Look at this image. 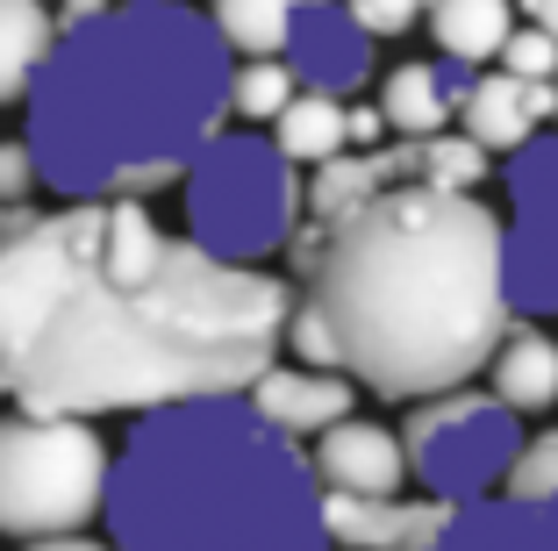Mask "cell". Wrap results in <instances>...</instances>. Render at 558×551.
<instances>
[{
    "label": "cell",
    "mask_w": 558,
    "mask_h": 551,
    "mask_svg": "<svg viewBox=\"0 0 558 551\" xmlns=\"http://www.w3.org/2000/svg\"><path fill=\"white\" fill-rule=\"evenodd\" d=\"M287 309V279L172 237L144 201H65L0 243V394L86 422L244 394Z\"/></svg>",
    "instance_id": "cell-1"
},
{
    "label": "cell",
    "mask_w": 558,
    "mask_h": 551,
    "mask_svg": "<svg viewBox=\"0 0 558 551\" xmlns=\"http://www.w3.org/2000/svg\"><path fill=\"white\" fill-rule=\"evenodd\" d=\"M287 259L337 344V373L387 402L465 387L515 323L501 301V215L473 194L395 187L294 229Z\"/></svg>",
    "instance_id": "cell-2"
},
{
    "label": "cell",
    "mask_w": 558,
    "mask_h": 551,
    "mask_svg": "<svg viewBox=\"0 0 558 551\" xmlns=\"http://www.w3.org/2000/svg\"><path fill=\"white\" fill-rule=\"evenodd\" d=\"M29 158L65 201L172 187L230 122V44L180 0H116L65 29L29 80Z\"/></svg>",
    "instance_id": "cell-3"
},
{
    "label": "cell",
    "mask_w": 558,
    "mask_h": 551,
    "mask_svg": "<svg viewBox=\"0 0 558 551\" xmlns=\"http://www.w3.org/2000/svg\"><path fill=\"white\" fill-rule=\"evenodd\" d=\"M100 516L116 551H323V480L244 394L144 408Z\"/></svg>",
    "instance_id": "cell-4"
},
{
    "label": "cell",
    "mask_w": 558,
    "mask_h": 551,
    "mask_svg": "<svg viewBox=\"0 0 558 551\" xmlns=\"http://www.w3.org/2000/svg\"><path fill=\"white\" fill-rule=\"evenodd\" d=\"M186 237L230 265H258L287 251L301 229V165L279 158L258 130H215L186 165Z\"/></svg>",
    "instance_id": "cell-5"
},
{
    "label": "cell",
    "mask_w": 558,
    "mask_h": 551,
    "mask_svg": "<svg viewBox=\"0 0 558 551\" xmlns=\"http://www.w3.org/2000/svg\"><path fill=\"white\" fill-rule=\"evenodd\" d=\"M108 444L86 416H22L0 422V537H80L108 494Z\"/></svg>",
    "instance_id": "cell-6"
},
{
    "label": "cell",
    "mask_w": 558,
    "mask_h": 551,
    "mask_svg": "<svg viewBox=\"0 0 558 551\" xmlns=\"http://www.w3.org/2000/svg\"><path fill=\"white\" fill-rule=\"evenodd\" d=\"M523 438H530L523 416L465 380V387L423 394V408H415L409 430H401V458H409V480H423L429 502L465 508V502L501 494Z\"/></svg>",
    "instance_id": "cell-7"
},
{
    "label": "cell",
    "mask_w": 558,
    "mask_h": 551,
    "mask_svg": "<svg viewBox=\"0 0 558 551\" xmlns=\"http://www.w3.org/2000/svg\"><path fill=\"white\" fill-rule=\"evenodd\" d=\"M509 223H501V301L537 323L558 315V130L523 136L509 151Z\"/></svg>",
    "instance_id": "cell-8"
},
{
    "label": "cell",
    "mask_w": 558,
    "mask_h": 551,
    "mask_svg": "<svg viewBox=\"0 0 558 551\" xmlns=\"http://www.w3.org/2000/svg\"><path fill=\"white\" fill-rule=\"evenodd\" d=\"M279 65L294 72V86L308 94H337L351 100L373 80V36L344 15V0H323V8H294L287 22V44H279Z\"/></svg>",
    "instance_id": "cell-9"
},
{
    "label": "cell",
    "mask_w": 558,
    "mask_h": 551,
    "mask_svg": "<svg viewBox=\"0 0 558 551\" xmlns=\"http://www.w3.org/2000/svg\"><path fill=\"white\" fill-rule=\"evenodd\" d=\"M451 523V508L429 494H329L323 487V544L337 551H423Z\"/></svg>",
    "instance_id": "cell-10"
},
{
    "label": "cell",
    "mask_w": 558,
    "mask_h": 551,
    "mask_svg": "<svg viewBox=\"0 0 558 551\" xmlns=\"http://www.w3.org/2000/svg\"><path fill=\"white\" fill-rule=\"evenodd\" d=\"M315 480L329 494H401L409 487V458H401V438L379 430V422H329L315 430Z\"/></svg>",
    "instance_id": "cell-11"
},
{
    "label": "cell",
    "mask_w": 558,
    "mask_h": 551,
    "mask_svg": "<svg viewBox=\"0 0 558 551\" xmlns=\"http://www.w3.org/2000/svg\"><path fill=\"white\" fill-rule=\"evenodd\" d=\"M423 551H558V502H515V494L465 502Z\"/></svg>",
    "instance_id": "cell-12"
},
{
    "label": "cell",
    "mask_w": 558,
    "mask_h": 551,
    "mask_svg": "<svg viewBox=\"0 0 558 551\" xmlns=\"http://www.w3.org/2000/svg\"><path fill=\"white\" fill-rule=\"evenodd\" d=\"M551 122V80H515V72H480L459 94V130L480 151H515Z\"/></svg>",
    "instance_id": "cell-13"
},
{
    "label": "cell",
    "mask_w": 558,
    "mask_h": 551,
    "mask_svg": "<svg viewBox=\"0 0 558 551\" xmlns=\"http://www.w3.org/2000/svg\"><path fill=\"white\" fill-rule=\"evenodd\" d=\"M244 402L272 422L279 438H315L329 422L351 416V380L344 373H315V366H265L258 380L244 387Z\"/></svg>",
    "instance_id": "cell-14"
},
{
    "label": "cell",
    "mask_w": 558,
    "mask_h": 551,
    "mask_svg": "<svg viewBox=\"0 0 558 551\" xmlns=\"http://www.w3.org/2000/svg\"><path fill=\"white\" fill-rule=\"evenodd\" d=\"M487 373H494V402H509L515 416H537V408L558 402V337L544 323H523V315H515L509 337L494 344Z\"/></svg>",
    "instance_id": "cell-15"
},
{
    "label": "cell",
    "mask_w": 558,
    "mask_h": 551,
    "mask_svg": "<svg viewBox=\"0 0 558 551\" xmlns=\"http://www.w3.org/2000/svg\"><path fill=\"white\" fill-rule=\"evenodd\" d=\"M459 94H465V65H395L387 72V94H379V115H387V130L395 136H429L444 130L451 115H459Z\"/></svg>",
    "instance_id": "cell-16"
},
{
    "label": "cell",
    "mask_w": 558,
    "mask_h": 551,
    "mask_svg": "<svg viewBox=\"0 0 558 551\" xmlns=\"http://www.w3.org/2000/svg\"><path fill=\"white\" fill-rule=\"evenodd\" d=\"M265 130H272L279 158L308 165V172L323 158H337V151H351V136H344V100H337V94H308V86H294V100H287Z\"/></svg>",
    "instance_id": "cell-17"
},
{
    "label": "cell",
    "mask_w": 558,
    "mask_h": 551,
    "mask_svg": "<svg viewBox=\"0 0 558 551\" xmlns=\"http://www.w3.org/2000/svg\"><path fill=\"white\" fill-rule=\"evenodd\" d=\"M515 29V0H429V36L451 65H487Z\"/></svg>",
    "instance_id": "cell-18"
},
{
    "label": "cell",
    "mask_w": 558,
    "mask_h": 551,
    "mask_svg": "<svg viewBox=\"0 0 558 551\" xmlns=\"http://www.w3.org/2000/svg\"><path fill=\"white\" fill-rule=\"evenodd\" d=\"M50 44H58V22L44 15V0H0V108L29 94Z\"/></svg>",
    "instance_id": "cell-19"
},
{
    "label": "cell",
    "mask_w": 558,
    "mask_h": 551,
    "mask_svg": "<svg viewBox=\"0 0 558 551\" xmlns=\"http://www.w3.org/2000/svg\"><path fill=\"white\" fill-rule=\"evenodd\" d=\"M208 22L244 58H279L287 22H294V0H208Z\"/></svg>",
    "instance_id": "cell-20"
},
{
    "label": "cell",
    "mask_w": 558,
    "mask_h": 551,
    "mask_svg": "<svg viewBox=\"0 0 558 551\" xmlns=\"http://www.w3.org/2000/svg\"><path fill=\"white\" fill-rule=\"evenodd\" d=\"M287 100H294V72L279 65V58H251V65H230V115H244L251 130H258V122H272Z\"/></svg>",
    "instance_id": "cell-21"
},
{
    "label": "cell",
    "mask_w": 558,
    "mask_h": 551,
    "mask_svg": "<svg viewBox=\"0 0 558 551\" xmlns=\"http://www.w3.org/2000/svg\"><path fill=\"white\" fill-rule=\"evenodd\" d=\"M501 494H515V502H558V430L523 438V452H515Z\"/></svg>",
    "instance_id": "cell-22"
},
{
    "label": "cell",
    "mask_w": 558,
    "mask_h": 551,
    "mask_svg": "<svg viewBox=\"0 0 558 551\" xmlns=\"http://www.w3.org/2000/svg\"><path fill=\"white\" fill-rule=\"evenodd\" d=\"M494 58H501V72H515V80H551L558 72V44L544 29H530V22H515Z\"/></svg>",
    "instance_id": "cell-23"
},
{
    "label": "cell",
    "mask_w": 558,
    "mask_h": 551,
    "mask_svg": "<svg viewBox=\"0 0 558 551\" xmlns=\"http://www.w3.org/2000/svg\"><path fill=\"white\" fill-rule=\"evenodd\" d=\"M344 15L359 22L373 44H387V36H409L415 22H423V0H344Z\"/></svg>",
    "instance_id": "cell-24"
},
{
    "label": "cell",
    "mask_w": 558,
    "mask_h": 551,
    "mask_svg": "<svg viewBox=\"0 0 558 551\" xmlns=\"http://www.w3.org/2000/svg\"><path fill=\"white\" fill-rule=\"evenodd\" d=\"M44 187L36 179V158L29 144H0V201H15V208H29V194Z\"/></svg>",
    "instance_id": "cell-25"
},
{
    "label": "cell",
    "mask_w": 558,
    "mask_h": 551,
    "mask_svg": "<svg viewBox=\"0 0 558 551\" xmlns=\"http://www.w3.org/2000/svg\"><path fill=\"white\" fill-rule=\"evenodd\" d=\"M344 136H351V151H373L379 136H387V115H379V108H365V100H359V108L344 100Z\"/></svg>",
    "instance_id": "cell-26"
},
{
    "label": "cell",
    "mask_w": 558,
    "mask_h": 551,
    "mask_svg": "<svg viewBox=\"0 0 558 551\" xmlns=\"http://www.w3.org/2000/svg\"><path fill=\"white\" fill-rule=\"evenodd\" d=\"M515 15H530V29H544L558 44V0H515Z\"/></svg>",
    "instance_id": "cell-27"
},
{
    "label": "cell",
    "mask_w": 558,
    "mask_h": 551,
    "mask_svg": "<svg viewBox=\"0 0 558 551\" xmlns=\"http://www.w3.org/2000/svg\"><path fill=\"white\" fill-rule=\"evenodd\" d=\"M100 8H116V0H65V22H58V29H80V22H94Z\"/></svg>",
    "instance_id": "cell-28"
},
{
    "label": "cell",
    "mask_w": 558,
    "mask_h": 551,
    "mask_svg": "<svg viewBox=\"0 0 558 551\" xmlns=\"http://www.w3.org/2000/svg\"><path fill=\"white\" fill-rule=\"evenodd\" d=\"M22 551H116V544H86V537H36Z\"/></svg>",
    "instance_id": "cell-29"
},
{
    "label": "cell",
    "mask_w": 558,
    "mask_h": 551,
    "mask_svg": "<svg viewBox=\"0 0 558 551\" xmlns=\"http://www.w3.org/2000/svg\"><path fill=\"white\" fill-rule=\"evenodd\" d=\"M22 215H29V208H15V201H0V243H8V237L22 229Z\"/></svg>",
    "instance_id": "cell-30"
},
{
    "label": "cell",
    "mask_w": 558,
    "mask_h": 551,
    "mask_svg": "<svg viewBox=\"0 0 558 551\" xmlns=\"http://www.w3.org/2000/svg\"><path fill=\"white\" fill-rule=\"evenodd\" d=\"M551 122H558V72H551Z\"/></svg>",
    "instance_id": "cell-31"
},
{
    "label": "cell",
    "mask_w": 558,
    "mask_h": 551,
    "mask_svg": "<svg viewBox=\"0 0 558 551\" xmlns=\"http://www.w3.org/2000/svg\"><path fill=\"white\" fill-rule=\"evenodd\" d=\"M294 8H323V0H294Z\"/></svg>",
    "instance_id": "cell-32"
},
{
    "label": "cell",
    "mask_w": 558,
    "mask_h": 551,
    "mask_svg": "<svg viewBox=\"0 0 558 551\" xmlns=\"http://www.w3.org/2000/svg\"><path fill=\"white\" fill-rule=\"evenodd\" d=\"M323 551H337V544H323Z\"/></svg>",
    "instance_id": "cell-33"
}]
</instances>
